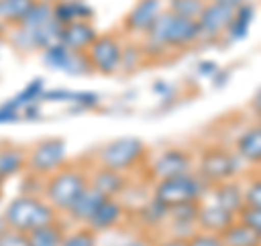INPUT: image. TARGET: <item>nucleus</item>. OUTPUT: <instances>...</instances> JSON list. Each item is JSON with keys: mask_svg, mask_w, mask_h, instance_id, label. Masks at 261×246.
Segmentation results:
<instances>
[{"mask_svg": "<svg viewBox=\"0 0 261 246\" xmlns=\"http://www.w3.org/2000/svg\"><path fill=\"white\" fill-rule=\"evenodd\" d=\"M144 53L148 55H161L166 51H183L190 48L200 39V29L198 22L190 18H181L172 11H161L150 29L144 33Z\"/></svg>", "mask_w": 261, "mask_h": 246, "instance_id": "obj_1", "label": "nucleus"}, {"mask_svg": "<svg viewBox=\"0 0 261 246\" xmlns=\"http://www.w3.org/2000/svg\"><path fill=\"white\" fill-rule=\"evenodd\" d=\"M5 223L9 229L22 233H31L39 227L53 225L61 218V214L57 211L44 196H35V194H20L7 203V207L3 211Z\"/></svg>", "mask_w": 261, "mask_h": 246, "instance_id": "obj_2", "label": "nucleus"}, {"mask_svg": "<svg viewBox=\"0 0 261 246\" xmlns=\"http://www.w3.org/2000/svg\"><path fill=\"white\" fill-rule=\"evenodd\" d=\"M87 185H89V170H85L83 166L65 163L63 168L46 177L42 196L59 214H65L70 209V205L83 194Z\"/></svg>", "mask_w": 261, "mask_h": 246, "instance_id": "obj_3", "label": "nucleus"}, {"mask_svg": "<svg viewBox=\"0 0 261 246\" xmlns=\"http://www.w3.org/2000/svg\"><path fill=\"white\" fill-rule=\"evenodd\" d=\"M209 185L198 177V172H183L176 177L159 179L152 187V196L166 207H176L183 203H200L205 201Z\"/></svg>", "mask_w": 261, "mask_h": 246, "instance_id": "obj_4", "label": "nucleus"}, {"mask_svg": "<svg viewBox=\"0 0 261 246\" xmlns=\"http://www.w3.org/2000/svg\"><path fill=\"white\" fill-rule=\"evenodd\" d=\"M148 149L140 137H118L102 146L96 155V166L126 172L144 163Z\"/></svg>", "mask_w": 261, "mask_h": 246, "instance_id": "obj_5", "label": "nucleus"}, {"mask_svg": "<svg viewBox=\"0 0 261 246\" xmlns=\"http://www.w3.org/2000/svg\"><path fill=\"white\" fill-rule=\"evenodd\" d=\"M68 163V144L63 137H48L27 151V170L48 177Z\"/></svg>", "mask_w": 261, "mask_h": 246, "instance_id": "obj_6", "label": "nucleus"}, {"mask_svg": "<svg viewBox=\"0 0 261 246\" xmlns=\"http://www.w3.org/2000/svg\"><path fill=\"white\" fill-rule=\"evenodd\" d=\"M238 159L233 153H228L222 146H209L202 151L200 161H198V177L205 181L209 187L216 183L235 179L238 172Z\"/></svg>", "mask_w": 261, "mask_h": 246, "instance_id": "obj_7", "label": "nucleus"}, {"mask_svg": "<svg viewBox=\"0 0 261 246\" xmlns=\"http://www.w3.org/2000/svg\"><path fill=\"white\" fill-rule=\"evenodd\" d=\"M85 55L89 63H92L94 72H100V75H107V77L116 75L122 61V42L113 33H105V35L96 37V42L87 48Z\"/></svg>", "mask_w": 261, "mask_h": 246, "instance_id": "obj_8", "label": "nucleus"}, {"mask_svg": "<svg viewBox=\"0 0 261 246\" xmlns=\"http://www.w3.org/2000/svg\"><path fill=\"white\" fill-rule=\"evenodd\" d=\"M44 55V61L46 65H50L55 70H61L65 75H89L92 70V63H89L87 55L85 53H76V51H70L68 46H63L61 42H57L53 46H48L42 51Z\"/></svg>", "mask_w": 261, "mask_h": 246, "instance_id": "obj_9", "label": "nucleus"}, {"mask_svg": "<svg viewBox=\"0 0 261 246\" xmlns=\"http://www.w3.org/2000/svg\"><path fill=\"white\" fill-rule=\"evenodd\" d=\"M192 168H194V155L185 149L172 146V149H166L161 155L154 157V161L150 163V175L159 181V179L192 172Z\"/></svg>", "mask_w": 261, "mask_h": 246, "instance_id": "obj_10", "label": "nucleus"}, {"mask_svg": "<svg viewBox=\"0 0 261 246\" xmlns=\"http://www.w3.org/2000/svg\"><path fill=\"white\" fill-rule=\"evenodd\" d=\"M235 15V9L233 7H226L222 3H211L205 5V9L198 15V29H200V37H220L222 33H226L228 24H231Z\"/></svg>", "mask_w": 261, "mask_h": 246, "instance_id": "obj_11", "label": "nucleus"}, {"mask_svg": "<svg viewBox=\"0 0 261 246\" xmlns=\"http://www.w3.org/2000/svg\"><path fill=\"white\" fill-rule=\"evenodd\" d=\"M96 37H98V31L92 24V20H76L61 27L59 42L63 46H68L70 51L87 53V48L96 42Z\"/></svg>", "mask_w": 261, "mask_h": 246, "instance_id": "obj_12", "label": "nucleus"}, {"mask_svg": "<svg viewBox=\"0 0 261 246\" xmlns=\"http://www.w3.org/2000/svg\"><path fill=\"white\" fill-rule=\"evenodd\" d=\"M235 220H238V216L231 214V211L224 209V207H220V205H216L214 201L211 203L200 201L198 216H196V227H198L200 231H209V233L220 235L222 231H226Z\"/></svg>", "mask_w": 261, "mask_h": 246, "instance_id": "obj_13", "label": "nucleus"}, {"mask_svg": "<svg viewBox=\"0 0 261 246\" xmlns=\"http://www.w3.org/2000/svg\"><path fill=\"white\" fill-rule=\"evenodd\" d=\"M205 199L214 201L216 205L228 209V211H231V214H235V216H238L240 211L246 207V201H244V187H242V183L235 181V179H228V181L211 185L209 190H207Z\"/></svg>", "mask_w": 261, "mask_h": 246, "instance_id": "obj_14", "label": "nucleus"}, {"mask_svg": "<svg viewBox=\"0 0 261 246\" xmlns=\"http://www.w3.org/2000/svg\"><path fill=\"white\" fill-rule=\"evenodd\" d=\"M159 13H161V0H137L133 9L126 13L122 27L128 33H146Z\"/></svg>", "mask_w": 261, "mask_h": 246, "instance_id": "obj_15", "label": "nucleus"}, {"mask_svg": "<svg viewBox=\"0 0 261 246\" xmlns=\"http://www.w3.org/2000/svg\"><path fill=\"white\" fill-rule=\"evenodd\" d=\"M89 183H92L96 190H100L107 199H120L128 187V179L124 177V172L98 166L96 170L89 172Z\"/></svg>", "mask_w": 261, "mask_h": 246, "instance_id": "obj_16", "label": "nucleus"}, {"mask_svg": "<svg viewBox=\"0 0 261 246\" xmlns=\"http://www.w3.org/2000/svg\"><path fill=\"white\" fill-rule=\"evenodd\" d=\"M124 205L120 199H105L98 209L94 211V216L89 218V223L85 227H89L92 231L100 233V231H109V229L118 227L122 220H124Z\"/></svg>", "mask_w": 261, "mask_h": 246, "instance_id": "obj_17", "label": "nucleus"}, {"mask_svg": "<svg viewBox=\"0 0 261 246\" xmlns=\"http://www.w3.org/2000/svg\"><path fill=\"white\" fill-rule=\"evenodd\" d=\"M107 196H105L100 190H96V187L89 183L83 194L79 196V199L70 205V209L65 211V216H68L72 223H79V225H87L89 218L94 216V211L98 209V205H100Z\"/></svg>", "mask_w": 261, "mask_h": 246, "instance_id": "obj_18", "label": "nucleus"}, {"mask_svg": "<svg viewBox=\"0 0 261 246\" xmlns=\"http://www.w3.org/2000/svg\"><path fill=\"white\" fill-rule=\"evenodd\" d=\"M53 15L61 27H65L76 20H92L94 9L85 5V0H53Z\"/></svg>", "mask_w": 261, "mask_h": 246, "instance_id": "obj_19", "label": "nucleus"}, {"mask_svg": "<svg viewBox=\"0 0 261 246\" xmlns=\"http://www.w3.org/2000/svg\"><path fill=\"white\" fill-rule=\"evenodd\" d=\"M235 153L252 166H261V125H255L246 129L244 133L235 139Z\"/></svg>", "mask_w": 261, "mask_h": 246, "instance_id": "obj_20", "label": "nucleus"}, {"mask_svg": "<svg viewBox=\"0 0 261 246\" xmlns=\"http://www.w3.org/2000/svg\"><path fill=\"white\" fill-rule=\"evenodd\" d=\"M22 172H27V151L13 144H3L0 146V177L7 181Z\"/></svg>", "mask_w": 261, "mask_h": 246, "instance_id": "obj_21", "label": "nucleus"}, {"mask_svg": "<svg viewBox=\"0 0 261 246\" xmlns=\"http://www.w3.org/2000/svg\"><path fill=\"white\" fill-rule=\"evenodd\" d=\"M224 246H261V235L238 218L235 223L220 233Z\"/></svg>", "mask_w": 261, "mask_h": 246, "instance_id": "obj_22", "label": "nucleus"}, {"mask_svg": "<svg viewBox=\"0 0 261 246\" xmlns=\"http://www.w3.org/2000/svg\"><path fill=\"white\" fill-rule=\"evenodd\" d=\"M252 20H255V7L248 5V3L240 5L238 9H235L233 20H231V24H228V29H226L228 42H240V39L246 37L248 31H250Z\"/></svg>", "mask_w": 261, "mask_h": 246, "instance_id": "obj_23", "label": "nucleus"}, {"mask_svg": "<svg viewBox=\"0 0 261 246\" xmlns=\"http://www.w3.org/2000/svg\"><path fill=\"white\" fill-rule=\"evenodd\" d=\"M37 0H0V20L7 27H18Z\"/></svg>", "mask_w": 261, "mask_h": 246, "instance_id": "obj_24", "label": "nucleus"}, {"mask_svg": "<svg viewBox=\"0 0 261 246\" xmlns=\"http://www.w3.org/2000/svg\"><path fill=\"white\" fill-rule=\"evenodd\" d=\"M65 233V227L61 225V220H57L53 225L39 227L35 231L29 233V246H61Z\"/></svg>", "mask_w": 261, "mask_h": 246, "instance_id": "obj_25", "label": "nucleus"}, {"mask_svg": "<svg viewBox=\"0 0 261 246\" xmlns=\"http://www.w3.org/2000/svg\"><path fill=\"white\" fill-rule=\"evenodd\" d=\"M96 244H98V233L85 225L81 229H74V231H65L61 240V246H96Z\"/></svg>", "mask_w": 261, "mask_h": 246, "instance_id": "obj_26", "label": "nucleus"}, {"mask_svg": "<svg viewBox=\"0 0 261 246\" xmlns=\"http://www.w3.org/2000/svg\"><path fill=\"white\" fill-rule=\"evenodd\" d=\"M205 0H170V9L181 18H190V20H198V15L205 9Z\"/></svg>", "mask_w": 261, "mask_h": 246, "instance_id": "obj_27", "label": "nucleus"}, {"mask_svg": "<svg viewBox=\"0 0 261 246\" xmlns=\"http://www.w3.org/2000/svg\"><path fill=\"white\" fill-rule=\"evenodd\" d=\"M144 59H148L144 53V48L142 46H122V61H120V70H126V72H133L140 68V63Z\"/></svg>", "mask_w": 261, "mask_h": 246, "instance_id": "obj_28", "label": "nucleus"}, {"mask_svg": "<svg viewBox=\"0 0 261 246\" xmlns=\"http://www.w3.org/2000/svg\"><path fill=\"white\" fill-rule=\"evenodd\" d=\"M168 207L163 203H159L157 199L152 196V201L150 203H146L144 207L140 209V216L144 218V223L146 225H159V223H163V220L168 218Z\"/></svg>", "mask_w": 261, "mask_h": 246, "instance_id": "obj_29", "label": "nucleus"}, {"mask_svg": "<svg viewBox=\"0 0 261 246\" xmlns=\"http://www.w3.org/2000/svg\"><path fill=\"white\" fill-rule=\"evenodd\" d=\"M42 94H44V81L42 79H35V81H31V83L24 87L22 92L13 98V101L18 103L20 109H22V107H27V105H33Z\"/></svg>", "mask_w": 261, "mask_h": 246, "instance_id": "obj_30", "label": "nucleus"}, {"mask_svg": "<svg viewBox=\"0 0 261 246\" xmlns=\"http://www.w3.org/2000/svg\"><path fill=\"white\" fill-rule=\"evenodd\" d=\"M187 246H224V242L218 233H209V231L196 229V231L187 237Z\"/></svg>", "mask_w": 261, "mask_h": 246, "instance_id": "obj_31", "label": "nucleus"}, {"mask_svg": "<svg viewBox=\"0 0 261 246\" xmlns=\"http://www.w3.org/2000/svg\"><path fill=\"white\" fill-rule=\"evenodd\" d=\"M244 201H246V207L261 209V175L244 187Z\"/></svg>", "mask_w": 261, "mask_h": 246, "instance_id": "obj_32", "label": "nucleus"}, {"mask_svg": "<svg viewBox=\"0 0 261 246\" xmlns=\"http://www.w3.org/2000/svg\"><path fill=\"white\" fill-rule=\"evenodd\" d=\"M0 246H29V235L7 227L5 231L0 233Z\"/></svg>", "mask_w": 261, "mask_h": 246, "instance_id": "obj_33", "label": "nucleus"}, {"mask_svg": "<svg viewBox=\"0 0 261 246\" xmlns=\"http://www.w3.org/2000/svg\"><path fill=\"white\" fill-rule=\"evenodd\" d=\"M238 218L242 223H246L250 229H255V231L261 235V209H255V207H244Z\"/></svg>", "mask_w": 261, "mask_h": 246, "instance_id": "obj_34", "label": "nucleus"}, {"mask_svg": "<svg viewBox=\"0 0 261 246\" xmlns=\"http://www.w3.org/2000/svg\"><path fill=\"white\" fill-rule=\"evenodd\" d=\"M20 118H22V109L15 101L0 105V125H3V122H15Z\"/></svg>", "mask_w": 261, "mask_h": 246, "instance_id": "obj_35", "label": "nucleus"}, {"mask_svg": "<svg viewBox=\"0 0 261 246\" xmlns=\"http://www.w3.org/2000/svg\"><path fill=\"white\" fill-rule=\"evenodd\" d=\"M220 68L214 63V61H202V63H198V72H202V75H207V77H211V75H216Z\"/></svg>", "mask_w": 261, "mask_h": 246, "instance_id": "obj_36", "label": "nucleus"}, {"mask_svg": "<svg viewBox=\"0 0 261 246\" xmlns=\"http://www.w3.org/2000/svg\"><path fill=\"white\" fill-rule=\"evenodd\" d=\"M157 246H187V240H185V237H176V235H172V237H168V240L159 242Z\"/></svg>", "mask_w": 261, "mask_h": 246, "instance_id": "obj_37", "label": "nucleus"}, {"mask_svg": "<svg viewBox=\"0 0 261 246\" xmlns=\"http://www.w3.org/2000/svg\"><path fill=\"white\" fill-rule=\"evenodd\" d=\"M250 107H252V111H257L259 116H261V87L255 92V96H252V101H250Z\"/></svg>", "mask_w": 261, "mask_h": 246, "instance_id": "obj_38", "label": "nucleus"}, {"mask_svg": "<svg viewBox=\"0 0 261 246\" xmlns=\"http://www.w3.org/2000/svg\"><path fill=\"white\" fill-rule=\"evenodd\" d=\"M216 3H222V5H226V7H233V9H238V7L244 5L246 0H216Z\"/></svg>", "mask_w": 261, "mask_h": 246, "instance_id": "obj_39", "label": "nucleus"}, {"mask_svg": "<svg viewBox=\"0 0 261 246\" xmlns=\"http://www.w3.org/2000/svg\"><path fill=\"white\" fill-rule=\"evenodd\" d=\"M7 29H9V27H7V24H5L3 20H0V39H3V37L7 35Z\"/></svg>", "mask_w": 261, "mask_h": 246, "instance_id": "obj_40", "label": "nucleus"}, {"mask_svg": "<svg viewBox=\"0 0 261 246\" xmlns=\"http://www.w3.org/2000/svg\"><path fill=\"white\" fill-rule=\"evenodd\" d=\"M5 229H7V223H5V216H3V214H0V233H3V231H5Z\"/></svg>", "mask_w": 261, "mask_h": 246, "instance_id": "obj_41", "label": "nucleus"}, {"mask_svg": "<svg viewBox=\"0 0 261 246\" xmlns=\"http://www.w3.org/2000/svg\"><path fill=\"white\" fill-rule=\"evenodd\" d=\"M3 187H5V179L0 177V192H3Z\"/></svg>", "mask_w": 261, "mask_h": 246, "instance_id": "obj_42", "label": "nucleus"}, {"mask_svg": "<svg viewBox=\"0 0 261 246\" xmlns=\"http://www.w3.org/2000/svg\"><path fill=\"white\" fill-rule=\"evenodd\" d=\"M259 125H261V116H259Z\"/></svg>", "mask_w": 261, "mask_h": 246, "instance_id": "obj_43", "label": "nucleus"}, {"mask_svg": "<svg viewBox=\"0 0 261 246\" xmlns=\"http://www.w3.org/2000/svg\"><path fill=\"white\" fill-rule=\"evenodd\" d=\"M0 42H3V39H0Z\"/></svg>", "mask_w": 261, "mask_h": 246, "instance_id": "obj_44", "label": "nucleus"}]
</instances>
